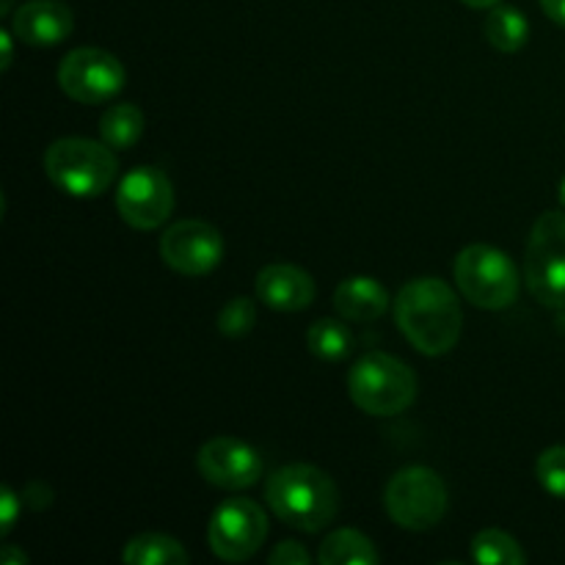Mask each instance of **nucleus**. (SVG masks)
Masks as SVG:
<instances>
[{
    "instance_id": "26",
    "label": "nucleus",
    "mask_w": 565,
    "mask_h": 565,
    "mask_svg": "<svg viewBox=\"0 0 565 565\" xmlns=\"http://www.w3.org/2000/svg\"><path fill=\"white\" fill-rule=\"evenodd\" d=\"M541 9L552 22L565 28V0H541Z\"/></svg>"
},
{
    "instance_id": "22",
    "label": "nucleus",
    "mask_w": 565,
    "mask_h": 565,
    "mask_svg": "<svg viewBox=\"0 0 565 565\" xmlns=\"http://www.w3.org/2000/svg\"><path fill=\"white\" fill-rule=\"evenodd\" d=\"M257 323V303L246 296H235L221 307L218 331L224 337H243Z\"/></svg>"
},
{
    "instance_id": "2",
    "label": "nucleus",
    "mask_w": 565,
    "mask_h": 565,
    "mask_svg": "<svg viewBox=\"0 0 565 565\" xmlns=\"http://www.w3.org/2000/svg\"><path fill=\"white\" fill-rule=\"evenodd\" d=\"M265 502L276 519L301 533H320L340 511V489L312 463H287L265 483Z\"/></svg>"
},
{
    "instance_id": "9",
    "label": "nucleus",
    "mask_w": 565,
    "mask_h": 565,
    "mask_svg": "<svg viewBox=\"0 0 565 565\" xmlns=\"http://www.w3.org/2000/svg\"><path fill=\"white\" fill-rule=\"evenodd\" d=\"M268 539V516L254 500L232 497L213 511L207 544L218 561L243 563L257 555Z\"/></svg>"
},
{
    "instance_id": "21",
    "label": "nucleus",
    "mask_w": 565,
    "mask_h": 565,
    "mask_svg": "<svg viewBox=\"0 0 565 565\" xmlns=\"http://www.w3.org/2000/svg\"><path fill=\"white\" fill-rule=\"evenodd\" d=\"M472 561L480 565H524L522 544L502 530H480L472 539Z\"/></svg>"
},
{
    "instance_id": "12",
    "label": "nucleus",
    "mask_w": 565,
    "mask_h": 565,
    "mask_svg": "<svg viewBox=\"0 0 565 565\" xmlns=\"http://www.w3.org/2000/svg\"><path fill=\"white\" fill-rule=\"evenodd\" d=\"M196 469L210 486L224 491L252 489L263 478V458L235 436H215L204 441L196 456Z\"/></svg>"
},
{
    "instance_id": "16",
    "label": "nucleus",
    "mask_w": 565,
    "mask_h": 565,
    "mask_svg": "<svg viewBox=\"0 0 565 565\" xmlns=\"http://www.w3.org/2000/svg\"><path fill=\"white\" fill-rule=\"evenodd\" d=\"M483 36L500 53H516V50H522L527 44L530 22L524 17V11L516 9V6L497 3L486 14Z\"/></svg>"
},
{
    "instance_id": "30",
    "label": "nucleus",
    "mask_w": 565,
    "mask_h": 565,
    "mask_svg": "<svg viewBox=\"0 0 565 565\" xmlns=\"http://www.w3.org/2000/svg\"><path fill=\"white\" fill-rule=\"evenodd\" d=\"M11 3H14V0H3V3H0V11H3V14H9Z\"/></svg>"
},
{
    "instance_id": "28",
    "label": "nucleus",
    "mask_w": 565,
    "mask_h": 565,
    "mask_svg": "<svg viewBox=\"0 0 565 565\" xmlns=\"http://www.w3.org/2000/svg\"><path fill=\"white\" fill-rule=\"evenodd\" d=\"M14 563L25 565L28 555H22V552L14 550V546H6V550H3V565H14Z\"/></svg>"
},
{
    "instance_id": "4",
    "label": "nucleus",
    "mask_w": 565,
    "mask_h": 565,
    "mask_svg": "<svg viewBox=\"0 0 565 565\" xmlns=\"http://www.w3.org/2000/svg\"><path fill=\"white\" fill-rule=\"evenodd\" d=\"M348 395L370 417H395L417 397V375L392 353H364L348 373Z\"/></svg>"
},
{
    "instance_id": "14",
    "label": "nucleus",
    "mask_w": 565,
    "mask_h": 565,
    "mask_svg": "<svg viewBox=\"0 0 565 565\" xmlns=\"http://www.w3.org/2000/svg\"><path fill=\"white\" fill-rule=\"evenodd\" d=\"M315 279L298 265L274 263L257 274V298L276 312H301L315 301Z\"/></svg>"
},
{
    "instance_id": "10",
    "label": "nucleus",
    "mask_w": 565,
    "mask_h": 565,
    "mask_svg": "<svg viewBox=\"0 0 565 565\" xmlns=\"http://www.w3.org/2000/svg\"><path fill=\"white\" fill-rule=\"evenodd\" d=\"M174 185L169 174L154 166H138L121 177L116 188V210L132 230H158L174 213Z\"/></svg>"
},
{
    "instance_id": "15",
    "label": "nucleus",
    "mask_w": 565,
    "mask_h": 565,
    "mask_svg": "<svg viewBox=\"0 0 565 565\" xmlns=\"http://www.w3.org/2000/svg\"><path fill=\"white\" fill-rule=\"evenodd\" d=\"M334 309L348 323H373L390 309V292L373 276H348L334 290Z\"/></svg>"
},
{
    "instance_id": "11",
    "label": "nucleus",
    "mask_w": 565,
    "mask_h": 565,
    "mask_svg": "<svg viewBox=\"0 0 565 565\" xmlns=\"http://www.w3.org/2000/svg\"><path fill=\"white\" fill-rule=\"evenodd\" d=\"M160 257L177 274L204 276L224 259V237L207 221H177L160 237Z\"/></svg>"
},
{
    "instance_id": "5",
    "label": "nucleus",
    "mask_w": 565,
    "mask_h": 565,
    "mask_svg": "<svg viewBox=\"0 0 565 565\" xmlns=\"http://www.w3.org/2000/svg\"><path fill=\"white\" fill-rule=\"evenodd\" d=\"M456 285L472 307L500 312L516 303L522 276L505 252L486 243H472L456 257Z\"/></svg>"
},
{
    "instance_id": "18",
    "label": "nucleus",
    "mask_w": 565,
    "mask_h": 565,
    "mask_svg": "<svg viewBox=\"0 0 565 565\" xmlns=\"http://www.w3.org/2000/svg\"><path fill=\"white\" fill-rule=\"evenodd\" d=\"M318 561L323 565H375L379 550L364 533L351 527L334 530L329 539L320 544Z\"/></svg>"
},
{
    "instance_id": "25",
    "label": "nucleus",
    "mask_w": 565,
    "mask_h": 565,
    "mask_svg": "<svg viewBox=\"0 0 565 565\" xmlns=\"http://www.w3.org/2000/svg\"><path fill=\"white\" fill-rule=\"evenodd\" d=\"M17 516H20V500H17L14 491L6 486V489L0 491V533L9 535L11 530H14Z\"/></svg>"
},
{
    "instance_id": "23",
    "label": "nucleus",
    "mask_w": 565,
    "mask_h": 565,
    "mask_svg": "<svg viewBox=\"0 0 565 565\" xmlns=\"http://www.w3.org/2000/svg\"><path fill=\"white\" fill-rule=\"evenodd\" d=\"M535 478L544 486L546 494L565 500V447H550L535 461Z\"/></svg>"
},
{
    "instance_id": "29",
    "label": "nucleus",
    "mask_w": 565,
    "mask_h": 565,
    "mask_svg": "<svg viewBox=\"0 0 565 565\" xmlns=\"http://www.w3.org/2000/svg\"><path fill=\"white\" fill-rule=\"evenodd\" d=\"M461 3H467L469 9H494L502 0H461Z\"/></svg>"
},
{
    "instance_id": "6",
    "label": "nucleus",
    "mask_w": 565,
    "mask_h": 565,
    "mask_svg": "<svg viewBox=\"0 0 565 565\" xmlns=\"http://www.w3.org/2000/svg\"><path fill=\"white\" fill-rule=\"evenodd\" d=\"M524 281L544 307H565V213L546 210L535 218L524 254Z\"/></svg>"
},
{
    "instance_id": "27",
    "label": "nucleus",
    "mask_w": 565,
    "mask_h": 565,
    "mask_svg": "<svg viewBox=\"0 0 565 565\" xmlns=\"http://www.w3.org/2000/svg\"><path fill=\"white\" fill-rule=\"evenodd\" d=\"M0 47H3V58H0V70H9L14 61V44H11V33L0 31Z\"/></svg>"
},
{
    "instance_id": "17",
    "label": "nucleus",
    "mask_w": 565,
    "mask_h": 565,
    "mask_svg": "<svg viewBox=\"0 0 565 565\" xmlns=\"http://www.w3.org/2000/svg\"><path fill=\"white\" fill-rule=\"evenodd\" d=\"M127 565H188L191 555L177 539L163 533H141L130 539L121 552Z\"/></svg>"
},
{
    "instance_id": "7",
    "label": "nucleus",
    "mask_w": 565,
    "mask_h": 565,
    "mask_svg": "<svg viewBox=\"0 0 565 565\" xmlns=\"http://www.w3.org/2000/svg\"><path fill=\"white\" fill-rule=\"evenodd\" d=\"M384 505L392 522L412 533L434 530L447 513V486L428 467H406L392 475L384 491Z\"/></svg>"
},
{
    "instance_id": "19",
    "label": "nucleus",
    "mask_w": 565,
    "mask_h": 565,
    "mask_svg": "<svg viewBox=\"0 0 565 565\" xmlns=\"http://www.w3.org/2000/svg\"><path fill=\"white\" fill-rule=\"evenodd\" d=\"M143 110L132 103H116L99 119V138L108 143L110 149H125L136 147L138 138L143 136Z\"/></svg>"
},
{
    "instance_id": "31",
    "label": "nucleus",
    "mask_w": 565,
    "mask_h": 565,
    "mask_svg": "<svg viewBox=\"0 0 565 565\" xmlns=\"http://www.w3.org/2000/svg\"><path fill=\"white\" fill-rule=\"evenodd\" d=\"M561 202H563V207H565V177H563V182H561Z\"/></svg>"
},
{
    "instance_id": "20",
    "label": "nucleus",
    "mask_w": 565,
    "mask_h": 565,
    "mask_svg": "<svg viewBox=\"0 0 565 565\" xmlns=\"http://www.w3.org/2000/svg\"><path fill=\"white\" fill-rule=\"evenodd\" d=\"M307 348L323 362H342L353 351V334L342 320L320 318L307 329Z\"/></svg>"
},
{
    "instance_id": "1",
    "label": "nucleus",
    "mask_w": 565,
    "mask_h": 565,
    "mask_svg": "<svg viewBox=\"0 0 565 565\" xmlns=\"http://www.w3.org/2000/svg\"><path fill=\"white\" fill-rule=\"evenodd\" d=\"M397 329L425 356H445L458 345L463 331L461 301L447 281L436 276L412 279L395 301Z\"/></svg>"
},
{
    "instance_id": "13",
    "label": "nucleus",
    "mask_w": 565,
    "mask_h": 565,
    "mask_svg": "<svg viewBox=\"0 0 565 565\" xmlns=\"http://www.w3.org/2000/svg\"><path fill=\"white\" fill-rule=\"evenodd\" d=\"M75 28L72 9L61 0H28L14 11L11 31L22 44L31 47H53L70 39Z\"/></svg>"
},
{
    "instance_id": "3",
    "label": "nucleus",
    "mask_w": 565,
    "mask_h": 565,
    "mask_svg": "<svg viewBox=\"0 0 565 565\" xmlns=\"http://www.w3.org/2000/svg\"><path fill=\"white\" fill-rule=\"evenodd\" d=\"M119 160L105 141L66 136L44 152V174L55 188L77 199L103 196L116 180Z\"/></svg>"
},
{
    "instance_id": "8",
    "label": "nucleus",
    "mask_w": 565,
    "mask_h": 565,
    "mask_svg": "<svg viewBox=\"0 0 565 565\" xmlns=\"http://www.w3.org/2000/svg\"><path fill=\"white\" fill-rule=\"evenodd\" d=\"M58 88L81 105H99L125 88L127 72L114 53L99 47H77L61 58L55 72Z\"/></svg>"
},
{
    "instance_id": "24",
    "label": "nucleus",
    "mask_w": 565,
    "mask_h": 565,
    "mask_svg": "<svg viewBox=\"0 0 565 565\" xmlns=\"http://www.w3.org/2000/svg\"><path fill=\"white\" fill-rule=\"evenodd\" d=\"M309 561H312V555H309L307 546L298 544V541H281V544H276V550L268 555L270 565H307Z\"/></svg>"
}]
</instances>
